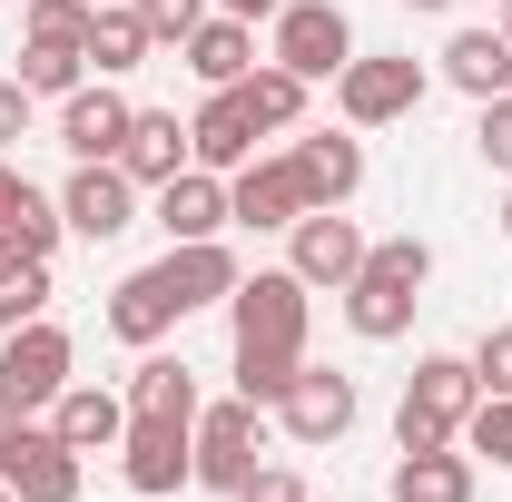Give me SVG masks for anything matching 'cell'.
<instances>
[{"label":"cell","instance_id":"1","mask_svg":"<svg viewBox=\"0 0 512 502\" xmlns=\"http://www.w3.org/2000/svg\"><path fill=\"white\" fill-rule=\"evenodd\" d=\"M483 404V375L473 355H424L404 375V404H394V453H434V443H463V414Z\"/></svg>","mask_w":512,"mask_h":502},{"label":"cell","instance_id":"2","mask_svg":"<svg viewBox=\"0 0 512 502\" xmlns=\"http://www.w3.org/2000/svg\"><path fill=\"white\" fill-rule=\"evenodd\" d=\"M306 276L296 266H256L237 276V296H227V335L237 345H276V355H306Z\"/></svg>","mask_w":512,"mask_h":502},{"label":"cell","instance_id":"3","mask_svg":"<svg viewBox=\"0 0 512 502\" xmlns=\"http://www.w3.org/2000/svg\"><path fill=\"white\" fill-rule=\"evenodd\" d=\"M0 483L20 502H79V453L40 414H0Z\"/></svg>","mask_w":512,"mask_h":502},{"label":"cell","instance_id":"4","mask_svg":"<svg viewBox=\"0 0 512 502\" xmlns=\"http://www.w3.org/2000/svg\"><path fill=\"white\" fill-rule=\"evenodd\" d=\"M335 109H345V128H394L424 109V60H394V50H375V60H345L335 69Z\"/></svg>","mask_w":512,"mask_h":502},{"label":"cell","instance_id":"5","mask_svg":"<svg viewBox=\"0 0 512 502\" xmlns=\"http://www.w3.org/2000/svg\"><path fill=\"white\" fill-rule=\"evenodd\" d=\"M60 384H69V335L40 315V325H20L0 345V414H50Z\"/></svg>","mask_w":512,"mask_h":502},{"label":"cell","instance_id":"6","mask_svg":"<svg viewBox=\"0 0 512 502\" xmlns=\"http://www.w3.org/2000/svg\"><path fill=\"white\" fill-rule=\"evenodd\" d=\"M266 60H286L306 89H316V79H335V69L355 60V20H345L335 0H286V10H276V50H266Z\"/></svg>","mask_w":512,"mask_h":502},{"label":"cell","instance_id":"7","mask_svg":"<svg viewBox=\"0 0 512 502\" xmlns=\"http://www.w3.org/2000/svg\"><path fill=\"white\" fill-rule=\"evenodd\" d=\"M266 404H247V394H227V404H197V483L207 493H237L256 473V453H266V424H256Z\"/></svg>","mask_w":512,"mask_h":502},{"label":"cell","instance_id":"8","mask_svg":"<svg viewBox=\"0 0 512 502\" xmlns=\"http://www.w3.org/2000/svg\"><path fill=\"white\" fill-rule=\"evenodd\" d=\"M60 217H69V237L109 247V237L138 227V178H128L119 158H79V168H69V188H60Z\"/></svg>","mask_w":512,"mask_h":502},{"label":"cell","instance_id":"9","mask_svg":"<svg viewBox=\"0 0 512 502\" xmlns=\"http://www.w3.org/2000/svg\"><path fill=\"white\" fill-rule=\"evenodd\" d=\"M365 247H375V237H365V227H355L345 207H306V217L286 227V266H296L306 286H335V296L355 286V266H365Z\"/></svg>","mask_w":512,"mask_h":502},{"label":"cell","instance_id":"10","mask_svg":"<svg viewBox=\"0 0 512 502\" xmlns=\"http://www.w3.org/2000/svg\"><path fill=\"white\" fill-rule=\"evenodd\" d=\"M119 473L128 493H178V483H197V424H158V414H128L119 434Z\"/></svg>","mask_w":512,"mask_h":502},{"label":"cell","instance_id":"11","mask_svg":"<svg viewBox=\"0 0 512 502\" xmlns=\"http://www.w3.org/2000/svg\"><path fill=\"white\" fill-rule=\"evenodd\" d=\"M306 207H316V197H306V168H296V158H247V168L227 178V227H256V237H266V227H296Z\"/></svg>","mask_w":512,"mask_h":502},{"label":"cell","instance_id":"12","mask_svg":"<svg viewBox=\"0 0 512 502\" xmlns=\"http://www.w3.org/2000/svg\"><path fill=\"white\" fill-rule=\"evenodd\" d=\"M355 375H325V365H296V384H286V404H276V424L296 443H345L355 434Z\"/></svg>","mask_w":512,"mask_h":502},{"label":"cell","instance_id":"13","mask_svg":"<svg viewBox=\"0 0 512 502\" xmlns=\"http://www.w3.org/2000/svg\"><path fill=\"white\" fill-rule=\"evenodd\" d=\"M256 138H266V128H256L247 99H237V89H207V109L188 119V158H197V168H217V178H237V168L256 158Z\"/></svg>","mask_w":512,"mask_h":502},{"label":"cell","instance_id":"14","mask_svg":"<svg viewBox=\"0 0 512 502\" xmlns=\"http://www.w3.org/2000/svg\"><path fill=\"white\" fill-rule=\"evenodd\" d=\"M69 237V217H60V197H40L10 158H0V256H40L50 266V247Z\"/></svg>","mask_w":512,"mask_h":502},{"label":"cell","instance_id":"15","mask_svg":"<svg viewBox=\"0 0 512 502\" xmlns=\"http://www.w3.org/2000/svg\"><path fill=\"white\" fill-rule=\"evenodd\" d=\"M286 158L306 168V197L316 207H355V188H365V138L355 128H306Z\"/></svg>","mask_w":512,"mask_h":502},{"label":"cell","instance_id":"16","mask_svg":"<svg viewBox=\"0 0 512 502\" xmlns=\"http://www.w3.org/2000/svg\"><path fill=\"white\" fill-rule=\"evenodd\" d=\"M178 315H188V306H178L168 266H138V276H119V286H109V335H119V345H138V355H148Z\"/></svg>","mask_w":512,"mask_h":502},{"label":"cell","instance_id":"17","mask_svg":"<svg viewBox=\"0 0 512 502\" xmlns=\"http://www.w3.org/2000/svg\"><path fill=\"white\" fill-rule=\"evenodd\" d=\"M128 119H138V109H128L109 79H79V89L60 99V148H69V158H119Z\"/></svg>","mask_w":512,"mask_h":502},{"label":"cell","instance_id":"18","mask_svg":"<svg viewBox=\"0 0 512 502\" xmlns=\"http://www.w3.org/2000/svg\"><path fill=\"white\" fill-rule=\"evenodd\" d=\"M148 197H158L148 217L168 227V247H197V237L227 227V178H217V168H178L168 188H148Z\"/></svg>","mask_w":512,"mask_h":502},{"label":"cell","instance_id":"19","mask_svg":"<svg viewBox=\"0 0 512 502\" xmlns=\"http://www.w3.org/2000/svg\"><path fill=\"white\" fill-rule=\"evenodd\" d=\"M50 434H60L69 453H119V434H128V394H109V384H60Z\"/></svg>","mask_w":512,"mask_h":502},{"label":"cell","instance_id":"20","mask_svg":"<svg viewBox=\"0 0 512 502\" xmlns=\"http://www.w3.org/2000/svg\"><path fill=\"white\" fill-rule=\"evenodd\" d=\"M119 168L138 178V188H168L178 168H197L188 158V119H178V109H138L128 138H119Z\"/></svg>","mask_w":512,"mask_h":502},{"label":"cell","instance_id":"21","mask_svg":"<svg viewBox=\"0 0 512 502\" xmlns=\"http://www.w3.org/2000/svg\"><path fill=\"white\" fill-rule=\"evenodd\" d=\"M444 79L483 109V99H512V40L503 30H453L444 40Z\"/></svg>","mask_w":512,"mask_h":502},{"label":"cell","instance_id":"22","mask_svg":"<svg viewBox=\"0 0 512 502\" xmlns=\"http://www.w3.org/2000/svg\"><path fill=\"white\" fill-rule=\"evenodd\" d=\"M188 69L207 79V89H237V79L256 69V20H227V10H207V20L188 30Z\"/></svg>","mask_w":512,"mask_h":502},{"label":"cell","instance_id":"23","mask_svg":"<svg viewBox=\"0 0 512 502\" xmlns=\"http://www.w3.org/2000/svg\"><path fill=\"white\" fill-rule=\"evenodd\" d=\"M128 414H158V424H197V375L188 355H138V375H128Z\"/></svg>","mask_w":512,"mask_h":502},{"label":"cell","instance_id":"24","mask_svg":"<svg viewBox=\"0 0 512 502\" xmlns=\"http://www.w3.org/2000/svg\"><path fill=\"white\" fill-rule=\"evenodd\" d=\"M148 50H158V40H148V20H138L128 0H99V10H89V69H99V79L148 69Z\"/></svg>","mask_w":512,"mask_h":502},{"label":"cell","instance_id":"25","mask_svg":"<svg viewBox=\"0 0 512 502\" xmlns=\"http://www.w3.org/2000/svg\"><path fill=\"white\" fill-rule=\"evenodd\" d=\"M414 306H424V286H394V276H355V286H345V325H355L365 345H394V335L414 325Z\"/></svg>","mask_w":512,"mask_h":502},{"label":"cell","instance_id":"26","mask_svg":"<svg viewBox=\"0 0 512 502\" xmlns=\"http://www.w3.org/2000/svg\"><path fill=\"white\" fill-rule=\"evenodd\" d=\"M394 502H473V453H463V443L404 453V463H394Z\"/></svg>","mask_w":512,"mask_h":502},{"label":"cell","instance_id":"27","mask_svg":"<svg viewBox=\"0 0 512 502\" xmlns=\"http://www.w3.org/2000/svg\"><path fill=\"white\" fill-rule=\"evenodd\" d=\"M237 99H247V109H256V128H266V138H276V128H296V119H306V79H296V69H286V60H256L247 79H237Z\"/></svg>","mask_w":512,"mask_h":502},{"label":"cell","instance_id":"28","mask_svg":"<svg viewBox=\"0 0 512 502\" xmlns=\"http://www.w3.org/2000/svg\"><path fill=\"white\" fill-rule=\"evenodd\" d=\"M40 315H50V266L40 256H0V335H20Z\"/></svg>","mask_w":512,"mask_h":502},{"label":"cell","instance_id":"29","mask_svg":"<svg viewBox=\"0 0 512 502\" xmlns=\"http://www.w3.org/2000/svg\"><path fill=\"white\" fill-rule=\"evenodd\" d=\"M79 79H89V50H50V40L20 50V89H30V99H69Z\"/></svg>","mask_w":512,"mask_h":502},{"label":"cell","instance_id":"30","mask_svg":"<svg viewBox=\"0 0 512 502\" xmlns=\"http://www.w3.org/2000/svg\"><path fill=\"white\" fill-rule=\"evenodd\" d=\"M296 365H306V355H276V345H237V394L276 414V404H286V384H296Z\"/></svg>","mask_w":512,"mask_h":502},{"label":"cell","instance_id":"31","mask_svg":"<svg viewBox=\"0 0 512 502\" xmlns=\"http://www.w3.org/2000/svg\"><path fill=\"white\" fill-rule=\"evenodd\" d=\"M463 453L493 463V473H512V394H483V404L463 414Z\"/></svg>","mask_w":512,"mask_h":502},{"label":"cell","instance_id":"32","mask_svg":"<svg viewBox=\"0 0 512 502\" xmlns=\"http://www.w3.org/2000/svg\"><path fill=\"white\" fill-rule=\"evenodd\" d=\"M355 276H394V286H424V276H434V247H424V237H375Z\"/></svg>","mask_w":512,"mask_h":502},{"label":"cell","instance_id":"33","mask_svg":"<svg viewBox=\"0 0 512 502\" xmlns=\"http://www.w3.org/2000/svg\"><path fill=\"white\" fill-rule=\"evenodd\" d=\"M89 10H99V0H30V40H50V50H89Z\"/></svg>","mask_w":512,"mask_h":502},{"label":"cell","instance_id":"34","mask_svg":"<svg viewBox=\"0 0 512 502\" xmlns=\"http://www.w3.org/2000/svg\"><path fill=\"white\" fill-rule=\"evenodd\" d=\"M128 10L148 20V40H178V50H188V30L217 10V0H128Z\"/></svg>","mask_w":512,"mask_h":502},{"label":"cell","instance_id":"35","mask_svg":"<svg viewBox=\"0 0 512 502\" xmlns=\"http://www.w3.org/2000/svg\"><path fill=\"white\" fill-rule=\"evenodd\" d=\"M473 148H483V168L512 178V99H483V119H473Z\"/></svg>","mask_w":512,"mask_h":502},{"label":"cell","instance_id":"36","mask_svg":"<svg viewBox=\"0 0 512 502\" xmlns=\"http://www.w3.org/2000/svg\"><path fill=\"white\" fill-rule=\"evenodd\" d=\"M473 375H483V394H512V325H493L473 345Z\"/></svg>","mask_w":512,"mask_h":502},{"label":"cell","instance_id":"37","mask_svg":"<svg viewBox=\"0 0 512 502\" xmlns=\"http://www.w3.org/2000/svg\"><path fill=\"white\" fill-rule=\"evenodd\" d=\"M227 502H306V483H296L286 463H256V473H247V483H237Z\"/></svg>","mask_w":512,"mask_h":502},{"label":"cell","instance_id":"38","mask_svg":"<svg viewBox=\"0 0 512 502\" xmlns=\"http://www.w3.org/2000/svg\"><path fill=\"white\" fill-rule=\"evenodd\" d=\"M20 138H30V89H20V79H0V158H10Z\"/></svg>","mask_w":512,"mask_h":502},{"label":"cell","instance_id":"39","mask_svg":"<svg viewBox=\"0 0 512 502\" xmlns=\"http://www.w3.org/2000/svg\"><path fill=\"white\" fill-rule=\"evenodd\" d=\"M217 10H227V20H276L286 0H217Z\"/></svg>","mask_w":512,"mask_h":502},{"label":"cell","instance_id":"40","mask_svg":"<svg viewBox=\"0 0 512 502\" xmlns=\"http://www.w3.org/2000/svg\"><path fill=\"white\" fill-rule=\"evenodd\" d=\"M503 237H512V178H503Z\"/></svg>","mask_w":512,"mask_h":502},{"label":"cell","instance_id":"41","mask_svg":"<svg viewBox=\"0 0 512 502\" xmlns=\"http://www.w3.org/2000/svg\"><path fill=\"white\" fill-rule=\"evenodd\" d=\"M404 10H453V0H404Z\"/></svg>","mask_w":512,"mask_h":502},{"label":"cell","instance_id":"42","mask_svg":"<svg viewBox=\"0 0 512 502\" xmlns=\"http://www.w3.org/2000/svg\"><path fill=\"white\" fill-rule=\"evenodd\" d=\"M493 30H503V40H512V0H503V20H493Z\"/></svg>","mask_w":512,"mask_h":502},{"label":"cell","instance_id":"43","mask_svg":"<svg viewBox=\"0 0 512 502\" xmlns=\"http://www.w3.org/2000/svg\"><path fill=\"white\" fill-rule=\"evenodd\" d=\"M0 502H20V493H10V483H0Z\"/></svg>","mask_w":512,"mask_h":502}]
</instances>
